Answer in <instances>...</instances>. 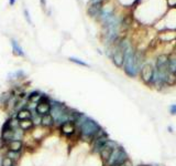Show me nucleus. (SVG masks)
<instances>
[{
    "label": "nucleus",
    "instance_id": "nucleus-24",
    "mask_svg": "<svg viewBox=\"0 0 176 166\" xmlns=\"http://www.w3.org/2000/svg\"><path fill=\"white\" fill-rule=\"evenodd\" d=\"M11 95H12L11 91H10V92H6V93H3V94H1V95H0V105L6 106L7 102H8V100H9Z\"/></svg>",
    "mask_w": 176,
    "mask_h": 166
},
{
    "label": "nucleus",
    "instance_id": "nucleus-27",
    "mask_svg": "<svg viewBox=\"0 0 176 166\" xmlns=\"http://www.w3.org/2000/svg\"><path fill=\"white\" fill-rule=\"evenodd\" d=\"M119 166H133V164H132V162L130 160H127L125 162H123V163L120 164Z\"/></svg>",
    "mask_w": 176,
    "mask_h": 166
},
{
    "label": "nucleus",
    "instance_id": "nucleus-23",
    "mask_svg": "<svg viewBox=\"0 0 176 166\" xmlns=\"http://www.w3.org/2000/svg\"><path fill=\"white\" fill-rule=\"evenodd\" d=\"M68 60H70V62L75 63V64L82 65V67H85V68H89V67H90V65L88 64L87 62L83 61V60H80V59H78V58H75V57H70V58H68Z\"/></svg>",
    "mask_w": 176,
    "mask_h": 166
},
{
    "label": "nucleus",
    "instance_id": "nucleus-15",
    "mask_svg": "<svg viewBox=\"0 0 176 166\" xmlns=\"http://www.w3.org/2000/svg\"><path fill=\"white\" fill-rule=\"evenodd\" d=\"M10 43H11V48H12L13 54L17 55V57H22V58L25 57V52L23 51L22 47L20 46V43L15 40V39H11V40H10Z\"/></svg>",
    "mask_w": 176,
    "mask_h": 166
},
{
    "label": "nucleus",
    "instance_id": "nucleus-22",
    "mask_svg": "<svg viewBox=\"0 0 176 166\" xmlns=\"http://www.w3.org/2000/svg\"><path fill=\"white\" fill-rule=\"evenodd\" d=\"M17 164L18 163H15V161L5 156V155L1 157V161H0V166H17Z\"/></svg>",
    "mask_w": 176,
    "mask_h": 166
},
{
    "label": "nucleus",
    "instance_id": "nucleus-31",
    "mask_svg": "<svg viewBox=\"0 0 176 166\" xmlns=\"http://www.w3.org/2000/svg\"><path fill=\"white\" fill-rule=\"evenodd\" d=\"M167 130H168V132H170V133L173 132V129H172V126H167Z\"/></svg>",
    "mask_w": 176,
    "mask_h": 166
},
{
    "label": "nucleus",
    "instance_id": "nucleus-19",
    "mask_svg": "<svg viewBox=\"0 0 176 166\" xmlns=\"http://www.w3.org/2000/svg\"><path fill=\"white\" fill-rule=\"evenodd\" d=\"M168 71L171 73L176 72V53H171L168 54Z\"/></svg>",
    "mask_w": 176,
    "mask_h": 166
},
{
    "label": "nucleus",
    "instance_id": "nucleus-16",
    "mask_svg": "<svg viewBox=\"0 0 176 166\" xmlns=\"http://www.w3.org/2000/svg\"><path fill=\"white\" fill-rule=\"evenodd\" d=\"M42 96H43V93H41L40 91L35 90V91H32V92H30L29 94H28L27 100H28V102H29V103H32V104L37 105V103L41 101Z\"/></svg>",
    "mask_w": 176,
    "mask_h": 166
},
{
    "label": "nucleus",
    "instance_id": "nucleus-17",
    "mask_svg": "<svg viewBox=\"0 0 176 166\" xmlns=\"http://www.w3.org/2000/svg\"><path fill=\"white\" fill-rule=\"evenodd\" d=\"M158 39L162 42H171V41L176 40V31H166V32H162L158 36Z\"/></svg>",
    "mask_w": 176,
    "mask_h": 166
},
{
    "label": "nucleus",
    "instance_id": "nucleus-21",
    "mask_svg": "<svg viewBox=\"0 0 176 166\" xmlns=\"http://www.w3.org/2000/svg\"><path fill=\"white\" fill-rule=\"evenodd\" d=\"M25 73L23 70H18L17 72H13V73H10L8 75V79H11V80H20V79H24Z\"/></svg>",
    "mask_w": 176,
    "mask_h": 166
},
{
    "label": "nucleus",
    "instance_id": "nucleus-13",
    "mask_svg": "<svg viewBox=\"0 0 176 166\" xmlns=\"http://www.w3.org/2000/svg\"><path fill=\"white\" fill-rule=\"evenodd\" d=\"M41 126L43 129L46 130H51L55 126L54 119L51 114H47V115H44V116L41 117Z\"/></svg>",
    "mask_w": 176,
    "mask_h": 166
},
{
    "label": "nucleus",
    "instance_id": "nucleus-4",
    "mask_svg": "<svg viewBox=\"0 0 176 166\" xmlns=\"http://www.w3.org/2000/svg\"><path fill=\"white\" fill-rule=\"evenodd\" d=\"M58 132L61 133V135L65 136L67 138H70L73 136L77 135L78 137V131H77V126L74 123L73 121H67V122H64L63 124L57 127Z\"/></svg>",
    "mask_w": 176,
    "mask_h": 166
},
{
    "label": "nucleus",
    "instance_id": "nucleus-34",
    "mask_svg": "<svg viewBox=\"0 0 176 166\" xmlns=\"http://www.w3.org/2000/svg\"><path fill=\"white\" fill-rule=\"evenodd\" d=\"M175 75H176V72H175Z\"/></svg>",
    "mask_w": 176,
    "mask_h": 166
},
{
    "label": "nucleus",
    "instance_id": "nucleus-3",
    "mask_svg": "<svg viewBox=\"0 0 176 166\" xmlns=\"http://www.w3.org/2000/svg\"><path fill=\"white\" fill-rule=\"evenodd\" d=\"M154 64H152L150 62H144L142 68L140 70L139 77L142 80V82L146 85H150L152 79H153V74H154Z\"/></svg>",
    "mask_w": 176,
    "mask_h": 166
},
{
    "label": "nucleus",
    "instance_id": "nucleus-6",
    "mask_svg": "<svg viewBox=\"0 0 176 166\" xmlns=\"http://www.w3.org/2000/svg\"><path fill=\"white\" fill-rule=\"evenodd\" d=\"M118 145L119 144L117 143V142L112 141V140H110V138L106 142V143H105V145L101 147L100 152L98 153L99 157H100V160L103 161V164H105L107 161H108V158L110 157L112 151L117 147V146H118Z\"/></svg>",
    "mask_w": 176,
    "mask_h": 166
},
{
    "label": "nucleus",
    "instance_id": "nucleus-10",
    "mask_svg": "<svg viewBox=\"0 0 176 166\" xmlns=\"http://www.w3.org/2000/svg\"><path fill=\"white\" fill-rule=\"evenodd\" d=\"M105 2H99V3H93V5H89L87 9V13L89 17H93V18H98L99 15L101 12V9H103V6Z\"/></svg>",
    "mask_w": 176,
    "mask_h": 166
},
{
    "label": "nucleus",
    "instance_id": "nucleus-33",
    "mask_svg": "<svg viewBox=\"0 0 176 166\" xmlns=\"http://www.w3.org/2000/svg\"><path fill=\"white\" fill-rule=\"evenodd\" d=\"M152 166H160V165H152Z\"/></svg>",
    "mask_w": 176,
    "mask_h": 166
},
{
    "label": "nucleus",
    "instance_id": "nucleus-8",
    "mask_svg": "<svg viewBox=\"0 0 176 166\" xmlns=\"http://www.w3.org/2000/svg\"><path fill=\"white\" fill-rule=\"evenodd\" d=\"M116 13V10H115V7L112 5H105L103 3V9H101V12L98 17V20L101 22V25L105 23V22L110 18V17H112L113 15Z\"/></svg>",
    "mask_w": 176,
    "mask_h": 166
},
{
    "label": "nucleus",
    "instance_id": "nucleus-11",
    "mask_svg": "<svg viewBox=\"0 0 176 166\" xmlns=\"http://www.w3.org/2000/svg\"><path fill=\"white\" fill-rule=\"evenodd\" d=\"M32 115H33L32 110H30L29 108H24L19 110L18 112H15V117L18 121H22V120H27V119H32Z\"/></svg>",
    "mask_w": 176,
    "mask_h": 166
},
{
    "label": "nucleus",
    "instance_id": "nucleus-30",
    "mask_svg": "<svg viewBox=\"0 0 176 166\" xmlns=\"http://www.w3.org/2000/svg\"><path fill=\"white\" fill-rule=\"evenodd\" d=\"M15 1H17V0H9V5H10V6H15Z\"/></svg>",
    "mask_w": 176,
    "mask_h": 166
},
{
    "label": "nucleus",
    "instance_id": "nucleus-5",
    "mask_svg": "<svg viewBox=\"0 0 176 166\" xmlns=\"http://www.w3.org/2000/svg\"><path fill=\"white\" fill-rule=\"evenodd\" d=\"M51 99L47 95L43 94L41 101L35 105V109H34V113L40 115V116H44V115H47L51 112Z\"/></svg>",
    "mask_w": 176,
    "mask_h": 166
},
{
    "label": "nucleus",
    "instance_id": "nucleus-26",
    "mask_svg": "<svg viewBox=\"0 0 176 166\" xmlns=\"http://www.w3.org/2000/svg\"><path fill=\"white\" fill-rule=\"evenodd\" d=\"M168 113L171 115H176V104H171L168 106Z\"/></svg>",
    "mask_w": 176,
    "mask_h": 166
},
{
    "label": "nucleus",
    "instance_id": "nucleus-20",
    "mask_svg": "<svg viewBox=\"0 0 176 166\" xmlns=\"http://www.w3.org/2000/svg\"><path fill=\"white\" fill-rule=\"evenodd\" d=\"M165 84H166V86L176 85V75H175V73L167 72L166 75H165Z\"/></svg>",
    "mask_w": 176,
    "mask_h": 166
},
{
    "label": "nucleus",
    "instance_id": "nucleus-14",
    "mask_svg": "<svg viewBox=\"0 0 176 166\" xmlns=\"http://www.w3.org/2000/svg\"><path fill=\"white\" fill-rule=\"evenodd\" d=\"M15 129H11V130H7V131H2L1 132V143L2 145L7 144V143H9L11 142L12 140H15Z\"/></svg>",
    "mask_w": 176,
    "mask_h": 166
},
{
    "label": "nucleus",
    "instance_id": "nucleus-7",
    "mask_svg": "<svg viewBox=\"0 0 176 166\" xmlns=\"http://www.w3.org/2000/svg\"><path fill=\"white\" fill-rule=\"evenodd\" d=\"M154 68L161 73H167L168 71V54L162 53L156 57L154 61Z\"/></svg>",
    "mask_w": 176,
    "mask_h": 166
},
{
    "label": "nucleus",
    "instance_id": "nucleus-1",
    "mask_svg": "<svg viewBox=\"0 0 176 166\" xmlns=\"http://www.w3.org/2000/svg\"><path fill=\"white\" fill-rule=\"evenodd\" d=\"M75 124L78 131V138L87 143H90L96 134L103 129L97 121L86 116L84 113L79 114V116L75 121Z\"/></svg>",
    "mask_w": 176,
    "mask_h": 166
},
{
    "label": "nucleus",
    "instance_id": "nucleus-9",
    "mask_svg": "<svg viewBox=\"0 0 176 166\" xmlns=\"http://www.w3.org/2000/svg\"><path fill=\"white\" fill-rule=\"evenodd\" d=\"M2 147L6 148V150H9V151L21 152V153H23V151L25 150V144H24V141H22V140H12L9 143L2 145Z\"/></svg>",
    "mask_w": 176,
    "mask_h": 166
},
{
    "label": "nucleus",
    "instance_id": "nucleus-32",
    "mask_svg": "<svg viewBox=\"0 0 176 166\" xmlns=\"http://www.w3.org/2000/svg\"><path fill=\"white\" fill-rule=\"evenodd\" d=\"M139 166H152V165H145V164H142V165H139Z\"/></svg>",
    "mask_w": 176,
    "mask_h": 166
},
{
    "label": "nucleus",
    "instance_id": "nucleus-2",
    "mask_svg": "<svg viewBox=\"0 0 176 166\" xmlns=\"http://www.w3.org/2000/svg\"><path fill=\"white\" fill-rule=\"evenodd\" d=\"M127 160H129V155H128L127 151L122 146L118 145L112 151L108 161L103 164V166H119Z\"/></svg>",
    "mask_w": 176,
    "mask_h": 166
},
{
    "label": "nucleus",
    "instance_id": "nucleus-18",
    "mask_svg": "<svg viewBox=\"0 0 176 166\" xmlns=\"http://www.w3.org/2000/svg\"><path fill=\"white\" fill-rule=\"evenodd\" d=\"M5 156L9 157L12 161H15V163H18L19 161L21 160L22 157V153L21 152H15V151H9V150H6V153L3 154Z\"/></svg>",
    "mask_w": 176,
    "mask_h": 166
},
{
    "label": "nucleus",
    "instance_id": "nucleus-12",
    "mask_svg": "<svg viewBox=\"0 0 176 166\" xmlns=\"http://www.w3.org/2000/svg\"><path fill=\"white\" fill-rule=\"evenodd\" d=\"M34 127H35V126H34L32 119H27V120L19 121V129L22 130L24 133L32 132V130H33Z\"/></svg>",
    "mask_w": 176,
    "mask_h": 166
},
{
    "label": "nucleus",
    "instance_id": "nucleus-29",
    "mask_svg": "<svg viewBox=\"0 0 176 166\" xmlns=\"http://www.w3.org/2000/svg\"><path fill=\"white\" fill-rule=\"evenodd\" d=\"M40 2H41V6H42L43 8H45V6H46V0H40Z\"/></svg>",
    "mask_w": 176,
    "mask_h": 166
},
{
    "label": "nucleus",
    "instance_id": "nucleus-28",
    "mask_svg": "<svg viewBox=\"0 0 176 166\" xmlns=\"http://www.w3.org/2000/svg\"><path fill=\"white\" fill-rule=\"evenodd\" d=\"M106 0H89V5H93V3H99V2H105Z\"/></svg>",
    "mask_w": 176,
    "mask_h": 166
},
{
    "label": "nucleus",
    "instance_id": "nucleus-25",
    "mask_svg": "<svg viewBox=\"0 0 176 166\" xmlns=\"http://www.w3.org/2000/svg\"><path fill=\"white\" fill-rule=\"evenodd\" d=\"M23 16H24L25 20H27V22L29 23V25H33V21H32V19H31V16H30V12H29V10L27 9V8H24L23 9Z\"/></svg>",
    "mask_w": 176,
    "mask_h": 166
}]
</instances>
